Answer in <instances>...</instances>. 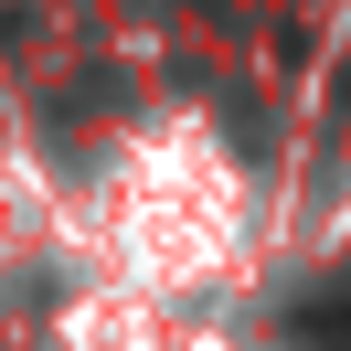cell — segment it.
I'll return each mask as SVG.
<instances>
[{
  "label": "cell",
  "mask_w": 351,
  "mask_h": 351,
  "mask_svg": "<svg viewBox=\"0 0 351 351\" xmlns=\"http://www.w3.org/2000/svg\"><path fill=\"white\" fill-rule=\"evenodd\" d=\"M308 341H319V351H351V298H330V319L308 330Z\"/></svg>",
  "instance_id": "1"
},
{
  "label": "cell",
  "mask_w": 351,
  "mask_h": 351,
  "mask_svg": "<svg viewBox=\"0 0 351 351\" xmlns=\"http://www.w3.org/2000/svg\"><path fill=\"white\" fill-rule=\"evenodd\" d=\"M330 107H341V117H351V75H341V86H330Z\"/></svg>",
  "instance_id": "2"
}]
</instances>
